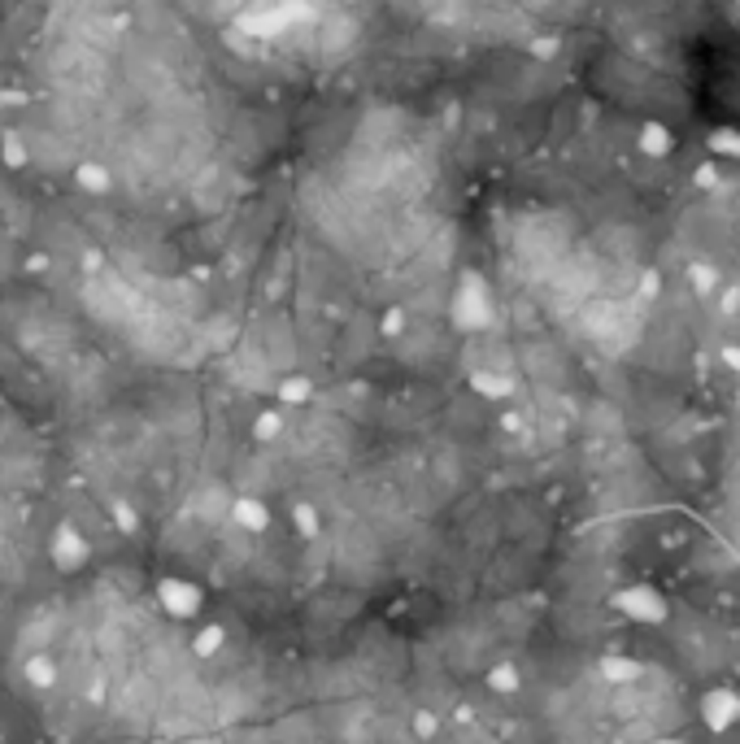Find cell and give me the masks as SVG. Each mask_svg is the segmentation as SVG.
I'll return each mask as SVG.
<instances>
[{
    "instance_id": "obj_2",
    "label": "cell",
    "mask_w": 740,
    "mask_h": 744,
    "mask_svg": "<svg viewBox=\"0 0 740 744\" xmlns=\"http://www.w3.org/2000/svg\"><path fill=\"white\" fill-rule=\"evenodd\" d=\"M40 471V457H35V448L26 436L18 440H9V445H0V474H9L14 483H31Z\"/></svg>"
},
{
    "instance_id": "obj_1",
    "label": "cell",
    "mask_w": 740,
    "mask_h": 744,
    "mask_svg": "<svg viewBox=\"0 0 740 744\" xmlns=\"http://www.w3.org/2000/svg\"><path fill=\"white\" fill-rule=\"evenodd\" d=\"M379 557H384V545H379V536L366 531V527H345L340 536H336V566L348 574H370L379 566Z\"/></svg>"
}]
</instances>
